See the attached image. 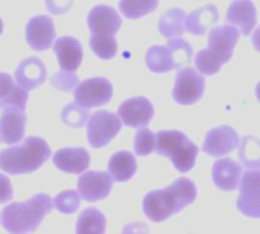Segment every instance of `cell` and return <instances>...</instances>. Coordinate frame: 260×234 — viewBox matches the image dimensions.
Here are the masks:
<instances>
[{"label":"cell","instance_id":"83f0119b","mask_svg":"<svg viewBox=\"0 0 260 234\" xmlns=\"http://www.w3.org/2000/svg\"><path fill=\"white\" fill-rule=\"evenodd\" d=\"M158 8V0H120L119 9L120 12L131 20L142 18Z\"/></svg>","mask_w":260,"mask_h":234},{"label":"cell","instance_id":"2e32d148","mask_svg":"<svg viewBox=\"0 0 260 234\" xmlns=\"http://www.w3.org/2000/svg\"><path fill=\"white\" fill-rule=\"evenodd\" d=\"M87 23H88V29L91 34L114 35L122 26V18L114 8L98 5L90 11L87 17Z\"/></svg>","mask_w":260,"mask_h":234},{"label":"cell","instance_id":"f1b7e54d","mask_svg":"<svg viewBox=\"0 0 260 234\" xmlns=\"http://www.w3.org/2000/svg\"><path fill=\"white\" fill-rule=\"evenodd\" d=\"M90 47L93 53L101 59H111L117 53V41L114 35H96L90 37Z\"/></svg>","mask_w":260,"mask_h":234},{"label":"cell","instance_id":"e575fe53","mask_svg":"<svg viewBox=\"0 0 260 234\" xmlns=\"http://www.w3.org/2000/svg\"><path fill=\"white\" fill-rule=\"evenodd\" d=\"M75 0H46V8L50 14H67Z\"/></svg>","mask_w":260,"mask_h":234},{"label":"cell","instance_id":"d6a6232c","mask_svg":"<svg viewBox=\"0 0 260 234\" xmlns=\"http://www.w3.org/2000/svg\"><path fill=\"white\" fill-rule=\"evenodd\" d=\"M195 65L200 70V73H203V75H216V73H219V70L222 67V64L207 49H203L197 53Z\"/></svg>","mask_w":260,"mask_h":234},{"label":"cell","instance_id":"7c38bea8","mask_svg":"<svg viewBox=\"0 0 260 234\" xmlns=\"http://www.w3.org/2000/svg\"><path fill=\"white\" fill-rule=\"evenodd\" d=\"M239 136L238 132L229 126H216L210 129L206 136V140L203 143V152L212 155V157H224L230 152H233L239 146Z\"/></svg>","mask_w":260,"mask_h":234},{"label":"cell","instance_id":"ac0fdd59","mask_svg":"<svg viewBox=\"0 0 260 234\" xmlns=\"http://www.w3.org/2000/svg\"><path fill=\"white\" fill-rule=\"evenodd\" d=\"M225 18L236 26L242 35L248 37L257 23V9L251 0H238L229 6Z\"/></svg>","mask_w":260,"mask_h":234},{"label":"cell","instance_id":"4fadbf2b","mask_svg":"<svg viewBox=\"0 0 260 234\" xmlns=\"http://www.w3.org/2000/svg\"><path fill=\"white\" fill-rule=\"evenodd\" d=\"M56 37L53 20L49 15H35L27 21L26 41L30 49L37 52L47 50Z\"/></svg>","mask_w":260,"mask_h":234},{"label":"cell","instance_id":"30bf717a","mask_svg":"<svg viewBox=\"0 0 260 234\" xmlns=\"http://www.w3.org/2000/svg\"><path fill=\"white\" fill-rule=\"evenodd\" d=\"M238 40H239V32L236 26H230V24L216 26L209 32L207 50L224 65L232 59Z\"/></svg>","mask_w":260,"mask_h":234},{"label":"cell","instance_id":"277c9868","mask_svg":"<svg viewBox=\"0 0 260 234\" xmlns=\"http://www.w3.org/2000/svg\"><path fill=\"white\" fill-rule=\"evenodd\" d=\"M158 155L171 158L178 172H189L193 169L200 148L181 131L168 129L155 134V149Z\"/></svg>","mask_w":260,"mask_h":234},{"label":"cell","instance_id":"5b68a950","mask_svg":"<svg viewBox=\"0 0 260 234\" xmlns=\"http://www.w3.org/2000/svg\"><path fill=\"white\" fill-rule=\"evenodd\" d=\"M192 46L181 37L169 38L165 46H152L145 56L146 65L154 73H166L187 64L192 58Z\"/></svg>","mask_w":260,"mask_h":234},{"label":"cell","instance_id":"9c48e42d","mask_svg":"<svg viewBox=\"0 0 260 234\" xmlns=\"http://www.w3.org/2000/svg\"><path fill=\"white\" fill-rule=\"evenodd\" d=\"M113 96V84L107 78H90L75 88V102L85 108L102 107Z\"/></svg>","mask_w":260,"mask_h":234},{"label":"cell","instance_id":"44dd1931","mask_svg":"<svg viewBox=\"0 0 260 234\" xmlns=\"http://www.w3.org/2000/svg\"><path fill=\"white\" fill-rule=\"evenodd\" d=\"M53 164L66 174H81L90 166V154L84 148H64L53 154Z\"/></svg>","mask_w":260,"mask_h":234},{"label":"cell","instance_id":"f35d334b","mask_svg":"<svg viewBox=\"0 0 260 234\" xmlns=\"http://www.w3.org/2000/svg\"><path fill=\"white\" fill-rule=\"evenodd\" d=\"M3 32V21H2V18H0V34Z\"/></svg>","mask_w":260,"mask_h":234},{"label":"cell","instance_id":"603a6c76","mask_svg":"<svg viewBox=\"0 0 260 234\" xmlns=\"http://www.w3.org/2000/svg\"><path fill=\"white\" fill-rule=\"evenodd\" d=\"M108 172L114 181L123 183L131 180L137 172V161L133 152L119 151L111 155L108 161Z\"/></svg>","mask_w":260,"mask_h":234},{"label":"cell","instance_id":"52a82bcc","mask_svg":"<svg viewBox=\"0 0 260 234\" xmlns=\"http://www.w3.org/2000/svg\"><path fill=\"white\" fill-rule=\"evenodd\" d=\"M204 88L206 81L203 75L192 67H184L177 72L172 97L180 105H193L203 97Z\"/></svg>","mask_w":260,"mask_h":234},{"label":"cell","instance_id":"6da1fadb","mask_svg":"<svg viewBox=\"0 0 260 234\" xmlns=\"http://www.w3.org/2000/svg\"><path fill=\"white\" fill-rule=\"evenodd\" d=\"M197 198V186L189 178H178L161 190H152L143 198V213L152 222H165L172 215L190 206Z\"/></svg>","mask_w":260,"mask_h":234},{"label":"cell","instance_id":"d6986e66","mask_svg":"<svg viewBox=\"0 0 260 234\" xmlns=\"http://www.w3.org/2000/svg\"><path fill=\"white\" fill-rule=\"evenodd\" d=\"M47 79V70L41 59L29 56L15 69V82L24 90H34Z\"/></svg>","mask_w":260,"mask_h":234},{"label":"cell","instance_id":"484cf974","mask_svg":"<svg viewBox=\"0 0 260 234\" xmlns=\"http://www.w3.org/2000/svg\"><path fill=\"white\" fill-rule=\"evenodd\" d=\"M241 163L247 169H260V140L254 136H245L238 146Z\"/></svg>","mask_w":260,"mask_h":234},{"label":"cell","instance_id":"74e56055","mask_svg":"<svg viewBox=\"0 0 260 234\" xmlns=\"http://www.w3.org/2000/svg\"><path fill=\"white\" fill-rule=\"evenodd\" d=\"M256 94H257V99H259L260 102V82L257 84V87H256Z\"/></svg>","mask_w":260,"mask_h":234},{"label":"cell","instance_id":"d4e9b609","mask_svg":"<svg viewBox=\"0 0 260 234\" xmlns=\"http://www.w3.org/2000/svg\"><path fill=\"white\" fill-rule=\"evenodd\" d=\"M184 20H186V12L181 8H171L160 17L158 30L166 38L183 37V34L186 32Z\"/></svg>","mask_w":260,"mask_h":234},{"label":"cell","instance_id":"5bb4252c","mask_svg":"<svg viewBox=\"0 0 260 234\" xmlns=\"http://www.w3.org/2000/svg\"><path fill=\"white\" fill-rule=\"evenodd\" d=\"M119 117L123 125L129 128L146 126L154 117V107L146 97H131L120 104Z\"/></svg>","mask_w":260,"mask_h":234},{"label":"cell","instance_id":"4dcf8cb0","mask_svg":"<svg viewBox=\"0 0 260 234\" xmlns=\"http://www.w3.org/2000/svg\"><path fill=\"white\" fill-rule=\"evenodd\" d=\"M155 149V134L146 126H140L134 137V152L139 157L149 155Z\"/></svg>","mask_w":260,"mask_h":234},{"label":"cell","instance_id":"8d00e7d4","mask_svg":"<svg viewBox=\"0 0 260 234\" xmlns=\"http://www.w3.org/2000/svg\"><path fill=\"white\" fill-rule=\"evenodd\" d=\"M253 46H254L256 50L260 52V26L254 30V34H253Z\"/></svg>","mask_w":260,"mask_h":234},{"label":"cell","instance_id":"e0dca14e","mask_svg":"<svg viewBox=\"0 0 260 234\" xmlns=\"http://www.w3.org/2000/svg\"><path fill=\"white\" fill-rule=\"evenodd\" d=\"M212 178L218 189L224 192H233L241 184L242 164L233 158L216 160L212 169Z\"/></svg>","mask_w":260,"mask_h":234},{"label":"cell","instance_id":"ffe728a7","mask_svg":"<svg viewBox=\"0 0 260 234\" xmlns=\"http://www.w3.org/2000/svg\"><path fill=\"white\" fill-rule=\"evenodd\" d=\"M58 64L64 72H76L82 62V46L73 37H61L53 44Z\"/></svg>","mask_w":260,"mask_h":234},{"label":"cell","instance_id":"1f68e13d","mask_svg":"<svg viewBox=\"0 0 260 234\" xmlns=\"http://www.w3.org/2000/svg\"><path fill=\"white\" fill-rule=\"evenodd\" d=\"M79 203H81V196H79L78 192L64 190L55 198L53 206H55V209L58 212H61L64 215H72L79 209Z\"/></svg>","mask_w":260,"mask_h":234},{"label":"cell","instance_id":"d590c367","mask_svg":"<svg viewBox=\"0 0 260 234\" xmlns=\"http://www.w3.org/2000/svg\"><path fill=\"white\" fill-rule=\"evenodd\" d=\"M12 186H11V181L6 175L0 174V204H5L8 201L12 199Z\"/></svg>","mask_w":260,"mask_h":234},{"label":"cell","instance_id":"9a60e30c","mask_svg":"<svg viewBox=\"0 0 260 234\" xmlns=\"http://www.w3.org/2000/svg\"><path fill=\"white\" fill-rule=\"evenodd\" d=\"M26 129V114L24 110L18 107H3L0 116V142L6 145L18 143Z\"/></svg>","mask_w":260,"mask_h":234},{"label":"cell","instance_id":"cb8c5ba5","mask_svg":"<svg viewBox=\"0 0 260 234\" xmlns=\"http://www.w3.org/2000/svg\"><path fill=\"white\" fill-rule=\"evenodd\" d=\"M27 102V90L20 87L11 75L0 73V107H18L21 110L26 108Z\"/></svg>","mask_w":260,"mask_h":234},{"label":"cell","instance_id":"ba28073f","mask_svg":"<svg viewBox=\"0 0 260 234\" xmlns=\"http://www.w3.org/2000/svg\"><path fill=\"white\" fill-rule=\"evenodd\" d=\"M236 207L248 218H260V169H248L242 174Z\"/></svg>","mask_w":260,"mask_h":234},{"label":"cell","instance_id":"3957f363","mask_svg":"<svg viewBox=\"0 0 260 234\" xmlns=\"http://www.w3.org/2000/svg\"><path fill=\"white\" fill-rule=\"evenodd\" d=\"M50 146L41 137H27L23 143L0 152V169L9 175L30 174L49 160Z\"/></svg>","mask_w":260,"mask_h":234},{"label":"cell","instance_id":"4316f807","mask_svg":"<svg viewBox=\"0 0 260 234\" xmlns=\"http://www.w3.org/2000/svg\"><path fill=\"white\" fill-rule=\"evenodd\" d=\"M107 227V219L104 213L94 207L85 209L76 224V233H104Z\"/></svg>","mask_w":260,"mask_h":234},{"label":"cell","instance_id":"7a4b0ae2","mask_svg":"<svg viewBox=\"0 0 260 234\" xmlns=\"http://www.w3.org/2000/svg\"><path fill=\"white\" fill-rule=\"evenodd\" d=\"M53 201L46 193L34 195L24 203H12L0 213L2 227L9 233H32L52 212Z\"/></svg>","mask_w":260,"mask_h":234},{"label":"cell","instance_id":"836d02e7","mask_svg":"<svg viewBox=\"0 0 260 234\" xmlns=\"http://www.w3.org/2000/svg\"><path fill=\"white\" fill-rule=\"evenodd\" d=\"M50 82H52V85L56 90H61V91H73L76 88V85L79 84V79L75 75V72H64L62 70V72L55 73L50 78Z\"/></svg>","mask_w":260,"mask_h":234},{"label":"cell","instance_id":"f546056e","mask_svg":"<svg viewBox=\"0 0 260 234\" xmlns=\"http://www.w3.org/2000/svg\"><path fill=\"white\" fill-rule=\"evenodd\" d=\"M88 108L79 105L78 102L69 104L61 111V119L64 125L70 128H84L88 122Z\"/></svg>","mask_w":260,"mask_h":234},{"label":"cell","instance_id":"7402d4cb","mask_svg":"<svg viewBox=\"0 0 260 234\" xmlns=\"http://www.w3.org/2000/svg\"><path fill=\"white\" fill-rule=\"evenodd\" d=\"M218 20H219L218 8L215 5H204L195 9L193 12H190L189 15H186L184 29L193 35H204L212 24L218 23Z\"/></svg>","mask_w":260,"mask_h":234},{"label":"cell","instance_id":"8992f818","mask_svg":"<svg viewBox=\"0 0 260 234\" xmlns=\"http://www.w3.org/2000/svg\"><path fill=\"white\" fill-rule=\"evenodd\" d=\"M122 120L110 111H96L87 122L88 142L94 149L107 146L120 131Z\"/></svg>","mask_w":260,"mask_h":234},{"label":"cell","instance_id":"8fae6325","mask_svg":"<svg viewBox=\"0 0 260 234\" xmlns=\"http://www.w3.org/2000/svg\"><path fill=\"white\" fill-rule=\"evenodd\" d=\"M113 189V177L110 172L90 171L79 177L78 180V193L82 199L94 203L107 198Z\"/></svg>","mask_w":260,"mask_h":234}]
</instances>
